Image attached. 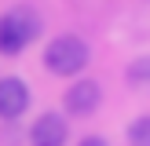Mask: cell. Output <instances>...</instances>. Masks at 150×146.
I'll return each instance as SVG.
<instances>
[{"label": "cell", "mask_w": 150, "mask_h": 146, "mask_svg": "<svg viewBox=\"0 0 150 146\" xmlns=\"http://www.w3.org/2000/svg\"><path fill=\"white\" fill-rule=\"evenodd\" d=\"M44 22L33 7H11V11L0 18V55H22L26 44H33L40 36Z\"/></svg>", "instance_id": "obj_1"}, {"label": "cell", "mask_w": 150, "mask_h": 146, "mask_svg": "<svg viewBox=\"0 0 150 146\" xmlns=\"http://www.w3.org/2000/svg\"><path fill=\"white\" fill-rule=\"evenodd\" d=\"M44 66H48L55 77H73L88 66V44L73 33H62L55 40H48L44 48Z\"/></svg>", "instance_id": "obj_2"}, {"label": "cell", "mask_w": 150, "mask_h": 146, "mask_svg": "<svg viewBox=\"0 0 150 146\" xmlns=\"http://www.w3.org/2000/svg\"><path fill=\"white\" fill-rule=\"evenodd\" d=\"M99 102H103V91H99V84L95 80H73L70 88H66V95H62V106H66V113L70 117H92L95 110H99Z\"/></svg>", "instance_id": "obj_3"}, {"label": "cell", "mask_w": 150, "mask_h": 146, "mask_svg": "<svg viewBox=\"0 0 150 146\" xmlns=\"http://www.w3.org/2000/svg\"><path fill=\"white\" fill-rule=\"evenodd\" d=\"M29 110V84L22 77H0V117L18 121Z\"/></svg>", "instance_id": "obj_4"}, {"label": "cell", "mask_w": 150, "mask_h": 146, "mask_svg": "<svg viewBox=\"0 0 150 146\" xmlns=\"http://www.w3.org/2000/svg\"><path fill=\"white\" fill-rule=\"evenodd\" d=\"M66 135H70V128H66L62 113H40L33 121V128H29V142L33 146H66Z\"/></svg>", "instance_id": "obj_5"}, {"label": "cell", "mask_w": 150, "mask_h": 146, "mask_svg": "<svg viewBox=\"0 0 150 146\" xmlns=\"http://www.w3.org/2000/svg\"><path fill=\"white\" fill-rule=\"evenodd\" d=\"M128 84L132 88H139V91H150V55H143V58H136V62L128 66Z\"/></svg>", "instance_id": "obj_6"}, {"label": "cell", "mask_w": 150, "mask_h": 146, "mask_svg": "<svg viewBox=\"0 0 150 146\" xmlns=\"http://www.w3.org/2000/svg\"><path fill=\"white\" fill-rule=\"evenodd\" d=\"M128 142L132 146H150V113L136 117V121L128 124Z\"/></svg>", "instance_id": "obj_7"}, {"label": "cell", "mask_w": 150, "mask_h": 146, "mask_svg": "<svg viewBox=\"0 0 150 146\" xmlns=\"http://www.w3.org/2000/svg\"><path fill=\"white\" fill-rule=\"evenodd\" d=\"M77 146H110V142H106L103 135H84V139H81Z\"/></svg>", "instance_id": "obj_8"}]
</instances>
